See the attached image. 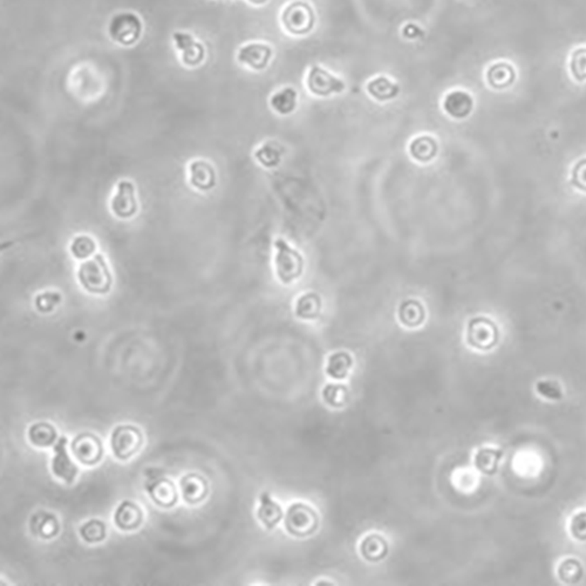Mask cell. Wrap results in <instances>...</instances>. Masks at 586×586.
Here are the masks:
<instances>
[{
    "instance_id": "d4e9b609",
    "label": "cell",
    "mask_w": 586,
    "mask_h": 586,
    "mask_svg": "<svg viewBox=\"0 0 586 586\" xmlns=\"http://www.w3.org/2000/svg\"><path fill=\"white\" fill-rule=\"evenodd\" d=\"M321 307V299L316 293L307 292L297 299L294 310L299 319L314 320L319 316Z\"/></svg>"
},
{
    "instance_id": "d6a6232c",
    "label": "cell",
    "mask_w": 586,
    "mask_h": 586,
    "mask_svg": "<svg viewBox=\"0 0 586 586\" xmlns=\"http://www.w3.org/2000/svg\"><path fill=\"white\" fill-rule=\"evenodd\" d=\"M80 535L87 543H97L106 537V526L101 521H90L81 526Z\"/></svg>"
},
{
    "instance_id": "52a82bcc",
    "label": "cell",
    "mask_w": 586,
    "mask_h": 586,
    "mask_svg": "<svg viewBox=\"0 0 586 586\" xmlns=\"http://www.w3.org/2000/svg\"><path fill=\"white\" fill-rule=\"evenodd\" d=\"M318 526L316 513L310 506L297 503L287 511L285 526L293 536H309Z\"/></svg>"
},
{
    "instance_id": "8d00e7d4",
    "label": "cell",
    "mask_w": 586,
    "mask_h": 586,
    "mask_svg": "<svg viewBox=\"0 0 586 586\" xmlns=\"http://www.w3.org/2000/svg\"><path fill=\"white\" fill-rule=\"evenodd\" d=\"M537 390L543 397L549 398V399H560V397H562L560 388L555 383H537Z\"/></svg>"
},
{
    "instance_id": "ffe728a7",
    "label": "cell",
    "mask_w": 586,
    "mask_h": 586,
    "mask_svg": "<svg viewBox=\"0 0 586 586\" xmlns=\"http://www.w3.org/2000/svg\"><path fill=\"white\" fill-rule=\"evenodd\" d=\"M114 521L120 529H137L144 521V513L135 503L124 501L117 508Z\"/></svg>"
},
{
    "instance_id": "6da1fadb",
    "label": "cell",
    "mask_w": 586,
    "mask_h": 586,
    "mask_svg": "<svg viewBox=\"0 0 586 586\" xmlns=\"http://www.w3.org/2000/svg\"><path fill=\"white\" fill-rule=\"evenodd\" d=\"M78 279L81 287L92 294H106L113 284L108 264L100 253L81 264L78 270Z\"/></svg>"
},
{
    "instance_id": "30bf717a",
    "label": "cell",
    "mask_w": 586,
    "mask_h": 586,
    "mask_svg": "<svg viewBox=\"0 0 586 586\" xmlns=\"http://www.w3.org/2000/svg\"><path fill=\"white\" fill-rule=\"evenodd\" d=\"M272 48L267 43H250L242 47L237 54V60L253 70H263L272 59Z\"/></svg>"
},
{
    "instance_id": "cb8c5ba5",
    "label": "cell",
    "mask_w": 586,
    "mask_h": 586,
    "mask_svg": "<svg viewBox=\"0 0 586 586\" xmlns=\"http://www.w3.org/2000/svg\"><path fill=\"white\" fill-rule=\"evenodd\" d=\"M297 101V90L292 87H284L271 97L270 106L279 115H290L296 110Z\"/></svg>"
},
{
    "instance_id": "1f68e13d",
    "label": "cell",
    "mask_w": 586,
    "mask_h": 586,
    "mask_svg": "<svg viewBox=\"0 0 586 586\" xmlns=\"http://www.w3.org/2000/svg\"><path fill=\"white\" fill-rule=\"evenodd\" d=\"M569 66L575 80L580 82L586 80V47H580L573 50Z\"/></svg>"
},
{
    "instance_id": "4316f807",
    "label": "cell",
    "mask_w": 586,
    "mask_h": 586,
    "mask_svg": "<svg viewBox=\"0 0 586 586\" xmlns=\"http://www.w3.org/2000/svg\"><path fill=\"white\" fill-rule=\"evenodd\" d=\"M28 437L34 446L50 447L55 442L57 432L50 423L38 422L31 427Z\"/></svg>"
},
{
    "instance_id": "5b68a950",
    "label": "cell",
    "mask_w": 586,
    "mask_h": 586,
    "mask_svg": "<svg viewBox=\"0 0 586 586\" xmlns=\"http://www.w3.org/2000/svg\"><path fill=\"white\" fill-rule=\"evenodd\" d=\"M307 87L311 94L319 97H331L334 94L343 93L346 90V85L343 80L318 65L311 67L309 70Z\"/></svg>"
},
{
    "instance_id": "e0dca14e",
    "label": "cell",
    "mask_w": 586,
    "mask_h": 586,
    "mask_svg": "<svg viewBox=\"0 0 586 586\" xmlns=\"http://www.w3.org/2000/svg\"><path fill=\"white\" fill-rule=\"evenodd\" d=\"M366 90L374 100L387 102V101L393 100L399 95L400 86L397 82L390 80V78L379 75L367 82Z\"/></svg>"
},
{
    "instance_id": "9a60e30c",
    "label": "cell",
    "mask_w": 586,
    "mask_h": 586,
    "mask_svg": "<svg viewBox=\"0 0 586 586\" xmlns=\"http://www.w3.org/2000/svg\"><path fill=\"white\" fill-rule=\"evenodd\" d=\"M496 327L486 318H476L469 324L468 339L473 346L477 348H489L495 338Z\"/></svg>"
},
{
    "instance_id": "44dd1931",
    "label": "cell",
    "mask_w": 586,
    "mask_h": 586,
    "mask_svg": "<svg viewBox=\"0 0 586 586\" xmlns=\"http://www.w3.org/2000/svg\"><path fill=\"white\" fill-rule=\"evenodd\" d=\"M486 81L495 90H503L511 86L516 79V72L513 65L508 63H495L486 70Z\"/></svg>"
},
{
    "instance_id": "2e32d148",
    "label": "cell",
    "mask_w": 586,
    "mask_h": 586,
    "mask_svg": "<svg viewBox=\"0 0 586 586\" xmlns=\"http://www.w3.org/2000/svg\"><path fill=\"white\" fill-rule=\"evenodd\" d=\"M189 177L191 186L202 191L213 189L216 183V174L213 166L204 160L195 161L190 164Z\"/></svg>"
},
{
    "instance_id": "484cf974",
    "label": "cell",
    "mask_w": 586,
    "mask_h": 586,
    "mask_svg": "<svg viewBox=\"0 0 586 586\" xmlns=\"http://www.w3.org/2000/svg\"><path fill=\"white\" fill-rule=\"evenodd\" d=\"M282 516H283V511L280 509V506L271 500L269 494H263L260 496L258 518L263 522L264 526H267V529H272L273 526L279 523Z\"/></svg>"
},
{
    "instance_id": "e575fe53",
    "label": "cell",
    "mask_w": 586,
    "mask_h": 586,
    "mask_svg": "<svg viewBox=\"0 0 586 586\" xmlns=\"http://www.w3.org/2000/svg\"><path fill=\"white\" fill-rule=\"evenodd\" d=\"M500 457V452H496V450L481 449L476 455V466L481 472L488 474L493 473Z\"/></svg>"
},
{
    "instance_id": "3957f363",
    "label": "cell",
    "mask_w": 586,
    "mask_h": 586,
    "mask_svg": "<svg viewBox=\"0 0 586 586\" xmlns=\"http://www.w3.org/2000/svg\"><path fill=\"white\" fill-rule=\"evenodd\" d=\"M282 23L287 33L296 37H303L314 30L316 14L307 1L294 0L284 9Z\"/></svg>"
},
{
    "instance_id": "7c38bea8",
    "label": "cell",
    "mask_w": 586,
    "mask_h": 586,
    "mask_svg": "<svg viewBox=\"0 0 586 586\" xmlns=\"http://www.w3.org/2000/svg\"><path fill=\"white\" fill-rule=\"evenodd\" d=\"M442 108L447 115L455 120H462L469 117L473 112L474 99L464 90H452L443 97Z\"/></svg>"
},
{
    "instance_id": "4dcf8cb0",
    "label": "cell",
    "mask_w": 586,
    "mask_h": 586,
    "mask_svg": "<svg viewBox=\"0 0 586 586\" xmlns=\"http://www.w3.org/2000/svg\"><path fill=\"white\" fill-rule=\"evenodd\" d=\"M386 542L379 536L367 537L363 543V555L366 560H379L386 556Z\"/></svg>"
},
{
    "instance_id": "277c9868",
    "label": "cell",
    "mask_w": 586,
    "mask_h": 586,
    "mask_svg": "<svg viewBox=\"0 0 586 586\" xmlns=\"http://www.w3.org/2000/svg\"><path fill=\"white\" fill-rule=\"evenodd\" d=\"M142 33V23L137 14L132 12H121L110 19L108 34L112 41L122 46H133L140 39Z\"/></svg>"
},
{
    "instance_id": "d590c367",
    "label": "cell",
    "mask_w": 586,
    "mask_h": 586,
    "mask_svg": "<svg viewBox=\"0 0 586 586\" xmlns=\"http://www.w3.org/2000/svg\"><path fill=\"white\" fill-rule=\"evenodd\" d=\"M347 390L340 385H330L323 390V397L329 405L340 407L343 405V400L346 397Z\"/></svg>"
},
{
    "instance_id": "603a6c76",
    "label": "cell",
    "mask_w": 586,
    "mask_h": 586,
    "mask_svg": "<svg viewBox=\"0 0 586 586\" xmlns=\"http://www.w3.org/2000/svg\"><path fill=\"white\" fill-rule=\"evenodd\" d=\"M398 316L403 326L413 329L420 326L425 321L426 312L419 300H403V303L400 304Z\"/></svg>"
},
{
    "instance_id": "9c48e42d",
    "label": "cell",
    "mask_w": 586,
    "mask_h": 586,
    "mask_svg": "<svg viewBox=\"0 0 586 586\" xmlns=\"http://www.w3.org/2000/svg\"><path fill=\"white\" fill-rule=\"evenodd\" d=\"M72 452L74 457L87 466H93L99 462L102 457V443L100 439L93 434L82 433L78 435L72 442Z\"/></svg>"
},
{
    "instance_id": "ba28073f",
    "label": "cell",
    "mask_w": 586,
    "mask_h": 586,
    "mask_svg": "<svg viewBox=\"0 0 586 586\" xmlns=\"http://www.w3.org/2000/svg\"><path fill=\"white\" fill-rule=\"evenodd\" d=\"M110 210L115 216L122 220H128L137 215V198L133 182L128 180L119 182L117 193L110 202Z\"/></svg>"
},
{
    "instance_id": "4fadbf2b",
    "label": "cell",
    "mask_w": 586,
    "mask_h": 586,
    "mask_svg": "<svg viewBox=\"0 0 586 586\" xmlns=\"http://www.w3.org/2000/svg\"><path fill=\"white\" fill-rule=\"evenodd\" d=\"M174 43L177 50L182 53V61L189 67H196L204 60V46L195 41L191 34L186 32H175L173 34Z\"/></svg>"
},
{
    "instance_id": "f546056e",
    "label": "cell",
    "mask_w": 586,
    "mask_h": 586,
    "mask_svg": "<svg viewBox=\"0 0 586 586\" xmlns=\"http://www.w3.org/2000/svg\"><path fill=\"white\" fill-rule=\"evenodd\" d=\"M70 250L74 258L79 260H87L97 251V243L92 237L80 235L72 240Z\"/></svg>"
},
{
    "instance_id": "d6986e66",
    "label": "cell",
    "mask_w": 586,
    "mask_h": 586,
    "mask_svg": "<svg viewBox=\"0 0 586 586\" xmlns=\"http://www.w3.org/2000/svg\"><path fill=\"white\" fill-rule=\"evenodd\" d=\"M31 533L34 536L41 537L45 540H50L57 536L60 531V526L58 522L57 517L53 513L39 511L32 516L30 521Z\"/></svg>"
},
{
    "instance_id": "f35d334b",
    "label": "cell",
    "mask_w": 586,
    "mask_h": 586,
    "mask_svg": "<svg viewBox=\"0 0 586 586\" xmlns=\"http://www.w3.org/2000/svg\"><path fill=\"white\" fill-rule=\"evenodd\" d=\"M401 34H403V37L405 38V39L415 41V39H419V38L422 37L423 31L421 30V27L417 26L415 23H406V25L403 27Z\"/></svg>"
},
{
    "instance_id": "f1b7e54d",
    "label": "cell",
    "mask_w": 586,
    "mask_h": 586,
    "mask_svg": "<svg viewBox=\"0 0 586 586\" xmlns=\"http://www.w3.org/2000/svg\"><path fill=\"white\" fill-rule=\"evenodd\" d=\"M280 156H282V151L278 148V144L275 142L264 144L255 153V159L267 169L276 168L279 164Z\"/></svg>"
},
{
    "instance_id": "8992f818",
    "label": "cell",
    "mask_w": 586,
    "mask_h": 586,
    "mask_svg": "<svg viewBox=\"0 0 586 586\" xmlns=\"http://www.w3.org/2000/svg\"><path fill=\"white\" fill-rule=\"evenodd\" d=\"M110 443L115 457L128 460L140 450L144 437L137 427L119 426L114 430Z\"/></svg>"
},
{
    "instance_id": "74e56055",
    "label": "cell",
    "mask_w": 586,
    "mask_h": 586,
    "mask_svg": "<svg viewBox=\"0 0 586 586\" xmlns=\"http://www.w3.org/2000/svg\"><path fill=\"white\" fill-rule=\"evenodd\" d=\"M573 182L577 187L586 190V161L580 162L573 171Z\"/></svg>"
},
{
    "instance_id": "8fae6325",
    "label": "cell",
    "mask_w": 586,
    "mask_h": 586,
    "mask_svg": "<svg viewBox=\"0 0 586 586\" xmlns=\"http://www.w3.org/2000/svg\"><path fill=\"white\" fill-rule=\"evenodd\" d=\"M146 490L157 506L170 508L176 503V488L169 479L155 474V476L149 477L146 481Z\"/></svg>"
},
{
    "instance_id": "83f0119b",
    "label": "cell",
    "mask_w": 586,
    "mask_h": 586,
    "mask_svg": "<svg viewBox=\"0 0 586 586\" xmlns=\"http://www.w3.org/2000/svg\"><path fill=\"white\" fill-rule=\"evenodd\" d=\"M353 360L350 354L346 352H336L332 354L327 363V374L334 379H343L346 378L348 371L352 368Z\"/></svg>"
},
{
    "instance_id": "7a4b0ae2",
    "label": "cell",
    "mask_w": 586,
    "mask_h": 586,
    "mask_svg": "<svg viewBox=\"0 0 586 586\" xmlns=\"http://www.w3.org/2000/svg\"><path fill=\"white\" fill-rule=\"evenodd\" d=\"M275 255V267L277 278L284 284L290 285L294 283L304 271V258L296 249L289 245L283 238H277L273 243Z\"/></svg>"
},
{
    "instance_id": "ab89813d",
    "label": "cell",
    "mask_w": 586,
    "mask_h": 586,
    "mask_svg": "<svg viewBox=\"0 0 586 586\" xmlns=\"http://www.w3.org/2000/svg\"><path fill=\"white\" fill-rule=\"evenodd\" d=\"M247 1L253 4V5H264V4L267 3L269 0H247Z\"/></svg>"
},
{
    "instance_id": "ac0fdd59",
    "label": "cell",
    "mask_w": 586,
    "mask_h": 586,
    "mask_svg": "<svg viewBox=\"0 0 586 586\" xmlns=\"http://www.w3.org/2000/svg\"><path fill=\"white\" fill-rule=\"evenodd\" d=\"M181 490L186 502L189 504H197L207 496L208 483L200 475L189 474L187 476L182 477Z\"/></svg>"
},
{
    "instance_id": "836d02e7",
    "label": "cell",
    "mask_w": 586,
    "mask_h": 586,
    "mask_svg": "<svg viewBox=\"0 0 586 586\" xmlns=\"http://www.w3.org/2000/svg\"><path fill=\"white\" fill-rule=\"evenodd\" d=\"M60 293L55 292V291H47V292L41 293L36 297L34 299V305L41 314H50L52 311L61 303Z\"/></svg>"
},
{
    "instance_id": "7402d4cb",
    "label": "cell",
    "mask_w": 586,
    "mask_h": 586,
    "mask_svg": "<svg viewBox=\"0 0 586 586\" xmlns=\"http://www.w3.org/2000/svg\"><path fill=\"white\" fill-rule=\"evenodd\" d=\"M437 142L433 137L421 135L414 139L408 146L410 156L420 164H428L437 155Z\"/></svg>"
},
{
    "instance_id": "5bb4252c",
    "label": "cell",
    "mask_w": 586,
    "mask_h": 586,
    "mask_svg": "<svg viewBox=\"0 0 586 586\" xmlns=\"http://www.w3.org/2000/svg\"><path fill=\"white\" fill-rule=\"evenodd\" d=\"M67 439L60 437L54 446V457L52 460V470L58 479L67 483H72L78 475V467L70 460L66 449Z\"/></svg>"
}]
</instances>
